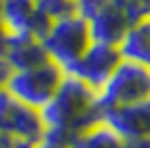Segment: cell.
<instances>
[{
  "instance_id": "1",
  "label": "cell",
  "mask_w": 150,
  "mask_h": 148,
  "mask_svg": "<svg viewBox=\"0 0 150 148\" xmlns=\"http://www.w3.org/2000/svg\"><path fill=\"white\" fill-rule=\"evenodd\" d=\"M40 115H43L45 132L67 142H72V137L103 119L99 92L69 74H65V81L61 83L58 92L40 110Z\"/></svg>"
},
{
  "instance_id": "2",
  "label": "cell",
  "mask_w": 150,
  "mask_h": 148,
  "mask_svg": "<svg viewBox=\"0 0 150 148\" xmlns=\"http://www.w3.org/2000/svg\"><path fill=\"white\" fill-rule=\"evenodd\" d=\"M150 99V68L134 61H121L105 85L99 90V105L103 115L125 105Z\"/></svg>"
},
{
  "instance_id": "3",
  "label": "cell",
  "mask_w": 150,
  "mask_h": 148,
  "mask_svg": "<svg viewBox=\"0 0 150 148\" xmlns=\"http://www.w3.org/2000/svg\"><path fill=\"white\" fill-rule=\"evenodd\" d=\"M63 81H65V70L54 61H47L31 70H16L5 90L29 108L43 110L58 92Z\"/></svg>"
},
{
  "instance_id": "4",
  "label": "cell",
  "mask_w": 150,
  "mask_h": 148,
  "mask_svg": "<svg viewBox=\"0 0 150 148\" xmlns=\"http://www.w3.org/2000/svg\"><path fill=\"white\" fill-rule=\"evenodd\" d=\"M92 34H90V23L83 16H69L65 20L52 25L47 36L43 38V45L47 49L50 58L56 65H61L67 72L74 63L83 58V54L92 47Z\"/></svg>"
},
{
  "instance_id": "5",
  "label": "cell",
  "mask_w": 150,
  "mask_h": 148,
  "mask_svg": "<svg viewBox=\"0 0 150 148\" xmlns=\"http://www.w3.org/2000/svg\"><path fill=\"white\" fill-rule=\"evenodd\" d=\"M0 132L25 142H38L45 135L43 115L40 110L18 101L7 90H0Z\"/></svg>"
},
{
  "instance_id": "6",
  "label": "cell",
  "mask_w": 150,
  "mask_h": 148,
  "mask_svg": "<svg viewBox=\"0 0 150 148\" xmlns=\"http://www.w3.org/2000/svg\"><path fill=\"white\" fill-rule=\"evenodd\" d=\"M123 61L119 47L112 45H103V43H92V47L83 54V58L79 63H74L65 74L81 79L83 83H88L90 88H94L99 92L105 85L110 76L114 74V70L119 68V63Z\"/></svg>"
},
{
  "instance_id": "7",
  "label": "cell",
  "mask_w": 150,
  "mask_h": 148,
  "mask_svg": "<svg viewBox=\"0 0 150 148\" xmlns=\"http://www.w3.org/2000/svg\"><path fill=\"white\" fill-rule=\"evenodd\" d=\"M52 25L54 23L38 9V2L34 0H5L2 27L9 34H31L43 41Z\"/></svg>"
},
{
  "instance_id": "8",
  "label": "cell",
  "mask_w": 150,
  "mask_h": 148,
  "mask_svg": "<svg viewBox=\"0 0 150 148\" xmlns=\"http://www.w3.org/2000/svg\"><path fill=\"white\" fill-rule=\"evenodd\" d=\"M108 121L125 142H141L150 137V99H144L139 103L125 105L119 110H110L103 115Z\"/></svg>"
},
{
  "instance_id": "9",
  "label": "cell",
  "mask_w": 150,
  "mask_h": 148,
  "mask_svg": "<svg viewBox=\"0 0 150 148\" xmlns=\"http://www.w3.org/2000/svg\"><path fill=\"white\" fill-rule=\"evenodd\" d=\"M5 61L11 65V70H31L43 63L52 61L43 41L31 34H9Z\"/></svg>"
},
{
  "instance_id": "10",
  "label": "cell",
  "mask_w": 150,
  "mask_h": 148,
  "mask_svg": "<svg viewBox=\"0 0 150 148\" xmlns=\"http://www.w3.org/2000/svg\"><path fill=\"white\" fill-rule=\"evenodd\" d=\"M88 23H90V34H92L94 43L112 45V47H119L121 41L128 34V29H130V20L125 18V14L112 2L108 7H103Z\"/></svg>"
},
{
  "instance_id": "11",
  "label": "cell",
  "mask_w": 150,
  "mask_h": 148,
  "mask_svg": "<svg viewBox=\"0 0 150 148\" xmlns=\"http://www.w3.org/2000/svg\"><path fill=\"white\" fill-rule=\"evenodd\" d=\"M69 148H130V142H125L110 123L101 119L72 137Z\"/></svg>"
},
{
  "instance_id": "12",
  "label": "cell",
  "mask_w": 150,
  "mask_h": 148,
  "mask_svg": "<svg viewBox=\"0 0 150 148\" xmlns=\"http://www.w3.org/2000/svg\"><path fill=\"white\" fill-rule=\"evenodd\" d=\"M119 52L125 61H134L150 68V18L130 25L125 38L119 45Z\"/></svg>"
},
{
  "instance_id": "13",
  "label": "cell",
  "mask_w": 150,
  "mask_h": 148,
  "mask_svg": "<svg viewBox=\"0 0 150 148\" xmlns=\"http://www.w3.org/2000/svg\"><path fill=\"white\" fill-rule=\"evenodd\" d=\"M38 9L52 23H58L79 14V0H38Z\"/></svg>"
},
{
  "instance_id": "14",
  "label": "cell",
  "mask_w": 150,
  "mask_h": 148,
  "mask_svg": "<svg viewBox=\"0 0 150 148\" xmlns=\"http://www.w3.org/2000/svg\"><path fill=\"white\" fill-rule=\"evenodd\" d=\"M112 5H117L125 14L130 25L150 18V0H112Z\"/></svg>"
},
{
  "instance_id": "15",
  "label": "cell",
  "mask_w": 150,
  "mask_h": 148,
  "mask_svg": "<svg viewBox=\"0 0 150 148\" xmlns=\"http://www.w3.org/2000/svg\"><path fill=\"white\" fill-rule=\"evenodd\" d=\"M112 0H79V16H83L85 20H92L96 14L108 7Z\"/></svg>"
},
{
  "instance_id": "16",
  "label": "cell",
  "mask_w": 150,
  "mask_h": 148,
  "mask_svg": "<svg viewBox=\"0 0 150 148\" xmlns=\"http://www.w3.org/2000/svg\"><path fill=\"white\" fill-rule=\"evenodd\" d=\"M34 148H69V142L67 139H61V137H54V135H47L45 132L36 144Z\"/></svg>"
},
{
  "instance_id": "17",
  "label": "cell",
  "mask_w": 150,
  "mask_h": 148,
  "mask_svg": "<svg viewBox=\"0 0 150 148\" xmlns=\"http://www.w3.org/2000/svg\"><path fill=\"white\" fill-rule=\"evenodd\" d=\"M11 74H13L11 65H9L5 58H0V90H5V88H7V83H9V79H11Z\"/></svg>"
},
{
  "instance_id": "18",
  "label": "cell",
  "mask_w": 150,
  "mask_h": 148,
  "mask_svg": "<svg viewBox=\"0 0 150 148\" xmlns=\"http://www.w3.org/2000/svg\"><path fill=\"white\" fill-rule=\"evenodd\" d=\"M7 43H9V31L0 25V58H5L7 54Z\"/></svg>"
},
{
  "instance_id": "19",
  "label": "cell",
  "mask_w": 150,
  "mask_h": 148,
  "mask_svg": "<svg viewBox=\"0 0 150 148\" xmlns=\"http://www.w3.org/2000/svg\"><path fill=\"white\" fill-rule=\"evenodd\" d=\"M2 7H5V0H0V25H2Z\"/></svg>"
},
{
  "instance_id": "20",
  "label": "cell",
  "mask_w": 150,
  "mask_h": 148,
  "mask_svg": "<svg viewBox=\"0 0 150 148\" xmlns=\"http://www.w3.org/2000/svg\"><path fill=\"white\" fill-rule=\"evenodd\" d=\"M34 2H38V0H34Z\"/></svg>"
}]
</instances>
